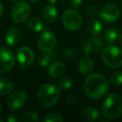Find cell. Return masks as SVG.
Returning <instances> with one entry per match:
<instances>
[{
  "mask_svg": "<svg viewBox=\"0 0 122 122\" xmlns=\"http://www.w3.org/2000/svg\"><path fill=\"white\" fill-rule=\"evenodd\" d=\"M109 90V82L106 77L101 74L89 75L84 83V91L88 97L94 100L101 99Z\"/></svg>",
  "mask_w": 122,
  "mask_h": 122,
  "instance_id": "1",
  "label": "cell"
},
{
  "mask_svg": "<svg viewBox=\"0 0 122 122\" xmlns=\"http://www.w3.org/2000/svg\"><path fill=\"white\" fill-rule=\"evenodd\" d=\"M60 90L51 84L40 85L37 91V98L39 105L45 108H49L55 105L60 98Z\"/></svg>",
  "mask_w": 122,
  "mask_h": 122,
  "instance_id": "2",
  "label": "cell"
},
{
  "mask_svg": "<svg viewBox=\"0 0 122 122\" xmlns=\"http://www.w3.org/2000/svg\"><path fill=\"white\" fill-rule=\"evenodd\" d=\"M102 114L105 117L115 120L122 115V97L118 94H111L102 105Z\"/></svg>",
  "mask_w": 122,
  "mask_h": 122,
  "instance_id": "3",
  "label": "cell"
},
{
  "mask_svg": "<svg viewBox=\"0 0 122 122\" xmlns=\"http://www.w3.org/2000/svg\"><path fill=\"white\" fill-rule=\"evenodd\" d=\"M102 59L104 64L110 68L122 66V49L114 45L106 46L102 51Z\"/></svg>",
  "mask_w": 122,
  "mask_h": 122,
  "instance_id": "4",
  "label": "cell"
},
{
  "mask_svg": "<svg viewBox=\"0 0 122 122\" xmlns=\"http://www.w3.org/2000/svg\"><path fill=\"white\" fill-rule=\"evenodd\" d=\"M62 22L69 30H78L82 25V18L77 11L68 9L62 15Z\"/></svg>",
  "mask_w": 122,
  "mask_h": 122,
  "instance_id": "5",
  "label": "cell"
},
{
  "mask_svg": "<svg viewBox=\"0 0 122 122\" xmlns=\"http://www.w3.org/2000/svg\"><path fill=\"white\" fill-rule=\"evenodd\" d=\"M31 14V8L25 2H18L12 9V19L16 24L24 23Z\"/></svg>",
  "mask_w": 122,
  "mask_h": 122,
  "instance_id": "6",
  "label": "cell"
},
{
  "mask_svg": "<svg viewBox=\"0 0 122 122\" xmlns=\"http://www.w3.org/2000/svg\"><path fill=\"white\" fill-rule=\"evenodd\" d=\"M14 52L9 48H0V73L9 71L14 65Z\"/></svg>",
  "mask_w": 122,
  "mask_h": 122,
  "instance_id": "7",
  "label": "cell"
},
{
  "mask_svg": "<svg viewBox=\"0 0 122 122\" xmlns=\"http://www.w3.org/2000/svg\"><path fill=\"white\" fill-rule=\"evenodd\" d=\"M56 44H57V39L55 35L51 32L47 31L39 36L38 39L37 46L39 50L47 53L52 51L56 46Z\"/></svg>",
  "mask_w": 122,
  "mask_h": 122,
  "instance_id": "8",
  "label": "cell"
},
{
  "mask_svg": "<svg viewBox=\"0 0 122 122\" xmlns=\"http://www.w3.org/2000/svg\"><path fill=\"white\" fill-rule=\"evenodd\" d=\"M27 101V95L23 90H15L9 95L7 105L10 110H17L22 108Z\"/></svg>",
  "mask_w": 122,
  "mask_h": 122,
  "instance_id": "9",
  "label": "cell"
},
{
  "mask_svg": "<svg viewBox=\"0 0 122 122\" xmlns=\"http://www.w3.org/2000/svg\"><path fill=\"white\" fill-rule=\"evenodd\" d=\"M120 9L115 4H106L100 11V17L107 23L117 20L120 17Z\"/></svg>",
  "mask_w": 122,
  "mask_h": 122,
  "instance_id": "10",
  "label": "cell"
},
{
  "mask_svg": "<svg viewBox=\"0 0 122 122\" xmlns=\"http://www.w3.org/2000/svg\"><path fill=\"white\" fill-rule=\"evenodd\" d=\"M17 59L22 66H28L34 62V53L29 47L23 46L17 51Z\"/></svg>",
  "mask_w": 122,
  "mask_h": 122,
  "instance_id": "11",
  "label": "cell"
},
{
  "mask_svg": "<svg viewBox=\"0 0 122 122\" xmlns=\"http://www.w3.org/2000/svg\"><path fill=\"white\" fill-rule=\"evenodd\" d=\"M103 47V39L99 37H93L90 38L85 41L83 47V50L85 54H91V53L99 52L100 50H101Z\"/></svg>",
  "mask_w": 122,
  "mask_h": 122,
  "instance_id": "12",
  "label": "cell"
},
{
  "mask_svg": "<svg viewBox=\"0 0 122 122\" xmlns=\"http://www.w3.org/2000/svg\"><path fill=\"white\" fill-rule=\"evenodd\" d=\"M65 71V66L63 63L56 61L50 65L48 69V73L51 78H59L62 76Z\"/></svg>",
  "mask_w": 122,
  "mask_h": 122,
  "instance_id": "13",
  "label": "cell"
},
{
  "mask_svg": "<svg viewBox=\"0 0 122 122\" xmlns=\"http://www.w3.org/2000/svg\"><path fill=\"white\" fill-rule=\"evenodd\" d=\"M58 12L56 10V9L53 5H48L44 8V11H43V18H44V20L46 23H54V21L57 19Z\"/></svg>",
  "mask_w": 122,
  "mask_h": 122,
  "instance_id": "14",
  "label": "cell"
},
{
  "mask_svg": "<svg viewBox=\"0 0 122 122\" xmlns=\"http://www.w3.org/2000/svg\"><path fill=\"white\" fill-rule=\"evenodd\" d=\"M20 39V32L18 29L11 28L8 30L5 35V41L9 45H15Z\"/></svg>",
  "mask_w": 122,
  "mask_h": 122,
  "instance_id": "15",
  "label": "cell"
},
{
  "mask_svg": "<svg viewBox=\"0 0 122 122\" xmlns=\"http://www.w3.org/2000/svg\"><path fill=\"white\" fill-rule=\"evenodd\" d=\"M94 61L90 57H84L79 63V70L83 74H89L93 70Z\"/></svg>",
  "mask_w": 122,
  "mask_h": 122,
  "instance_id": "16",
  "label": "cell"
},
{
  "mask_svg": "<svg viewBox=\"0 0 122 122\" xmlns=\"http://www.w3.org/2000/svg\"><path fill=\"white\" fill-rule=\"evenodd\" d=\"M14 89L12 82L4 77H0V95L10 94Z\"/></svg>",
  "mask_w": 122,
  "mask_h": 122,
  "instance_id": "17",
  "label": "cell"
},
{
  "mask_svg": "<svg viewBox=\"0 0 122 122\" xmlns=\"http://www.w3.org/2000/svg\"><path fill=\"white\" fill-rule=\"evenodd\" d=\"M28 26L31 31L35 33H39L44 29V23L42 22L41 19H38V18L31 19L28 23Z\"/></svg>",
  "mask_w": 122,
  "mask_h": 122,
  "instance_id": "18",
  "label": "cell"
},
{
  "mask_svg": "<svg viewBox=\"0 0 122 122\" xmlns=\"http://www.w3.org/2000/svg\"><path fill=\"white\" fill-rule=\"evenodd\" d=\"M102 25L98 20L96 19H93L90 20L87 24V30L92 35H97L101 31Z\"/></svg>",
  "mask_w": 122,
  "mask_h": 122,
  "instance_id": "19",
  "label": "cell"
},
{
  "mask_svg": "<svg viewBox=\"0 0 122 122\" xmlns=\"http://www.w3.org/2000/svg\"><path fill=\"white\" fill-rule=\"evenodd\" d=\"M83 116L89 121H94L99 117V112L93 107H87L82 111Z\"/></svg>",
  "mask_w": 122,
  "mask_h": 122,
  "instance_id": "20",
  "label": "cell"
},
{
  "mask_svg": "<svg viewBox=\"0 0 122 122\" xmlns=\"http://www.w3.org/2000/svg\"><path fill=\"white\" fill-rule=\"evenodd\" d=\"M104 38L107 43H114L118 39V32L114 29H108L104 34Z\"/></svg>",
  "mask_w": 122,
  "mask_h": 122,
  "instance_id": "21",
  "label": "cell"
},
{
  "mask_svg": "<svg viewBox=\"0 0 122 122\" xmlns=\"http://www.w3.org/2000/svg\"><path fill=\"white\" fill-rule=\"evenodd\" d=\"M44 122H62L63 118L59 114L54 113V112H50L44 115Z\"/></svg>",
  "mask_w": 122,
  "mask_h": 122,
  "instance_id": "22",
  "label": "cell"
},
{
  "mask_svg": "<svg viewBox=\"0 0 122 122\" xmlns=\"http://www.w3.org/2000/svg\"><path fill=\"white\" fill-rule=\"evenodd\" d=\"M73 80L70 77H64L59 82V88L61 90H67L70 89L73 85Z\"/></svg>",
  "mask_w": 122,
  "mask_h": 122,
  "instance_id": "23",
  "label": "cell"
},
{
  "mask_svg": "<svg viewBox=\"0 0 122 122\" xmlns=\"http://www.w3.org/2000/svg\"><path fill=\"white\" fill-rule=\"evenodd\" d=\"M110 82L114 85H122V70H117L110 75Z\"/></svg>",
  "mask_w": 122,
  "mask_h": 122,
  "instance_id": "24",
  "label": "cell"
},
{
  "mask_svg": "<svg viewBox=\"0 0 122 122\" xmlns=\"http://www.w3.org/2000/svg\"><path fill=\"white\" fill-rule=\"evenodd\" d=\"M52 52H47L45 54H42L40 57L39 58V65L41 66L44 67L47 66L49 63L50 62L51 59H52Z\"/></svg>",
  "mask_w": 122,
  "mask_h": 122,
  "instance_id": "25",
  "label": "cell"
},
{
  "mask_svg": "<svg viewBox=\"0 0 122 122\" xmlns=\"http://www.w3.org/2000/svg\"><path fill=\"white\" fill-rule=\"evenodd\" d=\"M24 120L29 122H36L39 120V115L34 111H28L24 115Z\"/></svg>",
  "mask_w": 122,
  "mask_h": 122,
  "instance_id": "26",
  "label": "cell"
},
{
  "mask_svg": "<svg viewBox=\"0 0 122 122\" xmlns=\"http://www.w3.org/2000/svg\"><path fill=\"white\" fill-rule=\"evenodd\" d=\"M77 53V48L73 46V47L66 48L63 50V54L66 57H73Z\"/></svg>",
  "mask_w": 122,
  "mask_h": 122,
  "instance_id": "27",
  "label": "cell"
},
{
  "mask_svg": "<svg viewBox=\"0 0 122 122\" xmlns=\"http://www.w3.org/2000/svg\"><path fill=\"white\" fill-rule=\"evenodd\" d=\"M97 11H98L97 7L91 5V6H89L86 9V14H88L89 16H94L97 14Z\"/></svg>",
  "mask_w": 122,
  "mask_h": 122,
  "instance_id": "28",
  "label": "cell"
},
{
  "mask_svg": "<svg viewBox=\"0 0 122 122\" xmlns=\"http://www.w3.org/2000/svg\"><path fill=\"white\" fill-rule=\"evenodd\" d=\"M7 120L9 122H19L21 120V119L16 114H9L7 118Z\"/></svg>",
  "mask_w": 122,
  "mask_h": 122,
  "instance_id": "29",
  "label": "cell"
},
{
  "mask_svg": "<svg viewBox=\"0 0 122 122\" xmlns=\"http://www.w3.org/2000/svg\"><path fill=\"white\" fill-rule=\"evenodd\" d=\"M82 2H83V0H71L70 4L74 9H79L82 5Z\"/></svg>",
  "mask_w": 122,
  "mask_h": 122,
  "instance_id": "30",
  "label": "cell"
},
{
  "mask_svg": "<svg viewBox=\"0 0 122 122\" xmlns=\"http://www.w3.org/2000/svg\"><path fill=\"white\" fill-rule=\"evenodd\" d=\"M66 101L68 104H74L75 103V101H76V99H75V97L74 96V95H69V96H67L66 98Z\"/></svg>",
  "mask_w": 122,
  "mask_h": 122,
  "instance_id": "31",
  "label": "cell"
},
{
  "mask_svg": "<svg viewBox=\"0 0 122 122\" xmlns=\"http://www.w3.org/2000/svg\"><path fill=\"white\" fill-rule=\"evenodd\" d=\"M3 11H4V5H3L2 2H1V1H0V15H1V14H2Z\"/></svg>",
  "mask_w": 122,
  "mask_h": 122,
  "instance_id": "32",
  "label": "cell"
},
{
  "mask_svg": "<svg viewBox=\"0 0 122 122\" xmlns=\"http://www.w3.org/2000/svg\"><path fill=\"white\" fill-rule=\"evenodd\" d=\"M48 3H49V4H51V5H53V4H54L56 2H57L58 0H47Z\"/></svg>",
  "mask_w": 122,
  "mask_h": 122,
  "instance_id": "33",
  "label": "cell"
},
{
  "mask_svg": "<svg viewBox=\"0 0 122 122\" xmlns=\"http://www.w3.org/2000/svg\"><path fill=\"white\" fill-rule=\"evenodd\" d=\"M28 1H29V2H31V3H37L39 0H28Z\"/></svg>",
  "mask_w": 122,
  "mask_h": 122,
  "instance_id": "34",
  "label": "cell"
},
{
  "mask_svg": "<svg viewBox=\"0 0 122 122\" xmlns=\"http://www.w3.org/2000/svg\"><path fill=\"white\" fill-rule=\"evenodd\" d=\"M120 44H121V46H122V34H121V35H120Z\"/></svg>",
  "mask_w": 122,
  "mask_h": 122,
  "instance_id": "35",
  "label": "cell"
},
{
  "mask_svg": "<svg viewBox=\"0 0 122 122\" xmlns=\"http://www.w3.org/2000/svg\"><path fill=\"white\" fill-rule=\"evenodd\" d=\"M1 113H2V106L0 105V115H1Z\"/></svg>",
  "mask_w": 122,
  "mask_h": 122,
  "instance_id": "36",
  "label": "cell"
},
{
  "mask_svg": "<svg viewBox=\"0 0 122 122\" xmlns=\"http://www.w3.org/2000/svg\"><path fill=\"white\" fill-rule=\"evenodd\" d=\"M3 121H4V120H3L2 119H0V122H3Z\"/></svg>",
  "mask_w": 122,
  "mask_h": 122,
  "instance_id": "37",
  "label": "cell"
},
{
  "mask_svg": "<svg viewBox=\"0 0 122 122\" xmlns=\"http://www.w3.org/2000/svg\"><path fill=\"white\" fill-rule=\"evenodd\" d=\"M12 1H18V0H12Z\"/></svg>",
  "mask_w": 122,
  "mask_h": 122,
  "instance_id": "38",
  "label": "cell"
}]
</instances>
